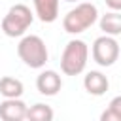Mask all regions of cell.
<instances>
[{"label":"cell","instance_id":"277c9868","mask_svg":"<svg viewBox=\"0 0 121 121\" xmlns=\"http://www.w3.org/2000/svg\"><path fill=\"white\" fill-rule=\"evenodd\" d=\"M32 21L34 13L30 11V8L25 4H15L8 9V13L2 19V32L9 38H19L28 30Z\"/></svg>","mask_w":121,"mask_h":121},{"label":"cell","instance_id":"5b68a950","mask_svg":"<svg viewBox=\"0 0 121 121\" xmlns=\"http://www.w3.org/2000/svg\"><path fill=\"white\" fill-rule=\"evenodd\" d=\"M93 60L98 64V66H112L115 64V60L119 59V43L113 36H98L95 42H93Z\"/></svg>","mask_w":121,"mask_h":121},{"label":"cell","instance_id":"8992f818","mask_svg":"<svg viewBox=\"0 0 121 121\" xmlns=\"http://www.w3.org/2000/svg\"><path fill=\"white\" fill-rule=\"evenodd\" d=\"M62 87V79L55 70H43L36 78V89L43 96H55Z\"/></svg>","mask_w":121,"mask_h":121},{"label":"cell","instance_id":"ba28073f","mask_svg":"<svg viewBox=\"0 0 121 121\" xmlns=\"http://www.w3.org/2000/svg\"><path fill=\"white\" fill-rule=\"evenodd\" d=\"M83 87H85V91H87L89 95H93V96H102V95L108 91L110 81H108V78H106L102 72L91 70V72H87L85 78H83Z\"/></svg>","mask_w":121,"mask_h":121},{"label":"cell","instance_id":"3957f363","mask_svg":"<svg viewBox=\"0 0 121 121\" xmlns=\"http://www.w3.org/2000/svg\"><path fill=\"white\" fill-rule=\"evenodd\" d=\"M17 55L19 59L30 66V68H43L47 59H49V53H47V45L45 42L36 36V34H28V36H23L19 45H17Z\"/></svg>","mask_w":121,"mask_h":121},{"label":"cell","instance_id":"9a60e30c","mask_svg":"<svg viewBox=\"0 0 121 121\" xmlns=\"http://www.w3.org/2000/svg\"><path fill=\"white\" fill-rule=\"evenodd\" d=\"M64 2H78V0H64Z\"/></svg>","mask_w":121,"mask_h":121},{"label":"cell","instance_id":"6da1fadb","mask_svg":"<svg viewBox=\"0 0 121 121\" xmlns=\"http://www.w3.org/2000/svg\"><path fill=\"white\" fill-rule=\"evenodd\" d=\"M98 19V9L91 2H81L76 8H72L64 19H62V28L68 34H81L89 26H93Z\"/></svg>","mask_w":121,"mask_h":121},{"label":"cell","instance_id":"7c38bea8","mask_svg":"<svg viewBox=\"0 0 121 121\" xmlns=\"http://www.w3.org/2000/svg\"><path fill=\"white\" fill-rule=\"evenodd\" d=\"M53 115H55V113H53L51 106L42 104V102L26 108V119H28V121H51Z\"/></svg>","mask_w":121,"mask_h":121},{"label":"cell","instance_id":"9c48e42d","mask_svg":"<svg viewBox=\"0 0 121 121\" xmlns=\"http://www.w3.org/2000/svg\"><path fill=\"white\" fill-rule=\"evenodd\" d=\"M34 13L42 23H53L59 17V0H34Z\"/></svg>","mask_w":121,"mask_h":121},{"label":"cell","instance_id":"30bf717a","mask_svg":"<svg viewBox=\"0 0 121 121\" xmlns=\"http://www.w3.org/2000/svg\"><path fill=\"white\" fill-rule=\"evenodd\" d=\"M100 30L108 36L121 34V11H108L100 17Z\"/></svg>","mask_w":121,"mask_h":121},{"label":"cell","instance_id":"4fadbf2b","mask_svg":"<svg viewBox=\"0 0 121 121\" xmlns=\"http://www.w3.org/2000/svg\"><path fill=\"white\" fill-rule=\"evenodd\" d=\"M102 121H121V95L113 96L108 104V110L100 115Z\"/></svg>","mask_w":121,"mask_h":121},{"label":"cell","instance_id":"5bb4252c","mask_svg":"<svg viewBox=\"0 0 121 121\" xmlns=\"http://www.w3.org/2000/svg\"><path fill=\"white\" fill-rule=\"evenodd\" d=\"M106 2V6L110 8V9H113V11H121V0H104Z\"/></svg>","mask_w":121,"mask_h":121},{"label":"cell","instance_id":"7a4b0ae2","mask_svg":"<svg viewBox=\"0 0 121 121\" xmlns=\"http://www.w3.org/2000/svg\"><path fill=\"white\" fill-rule=\"evenodd\" d=\"M89 59V47L83 40H70L60 55V70L64 76H79Z\"/></svg>","mask_w":121,"mask_h":121},{"label":"cell","instance_id":"52a82bcc","mask_svg":"<svg viewBox=\"0 0 121 121\" xmlns=\"http://www.w3.org/2000/svg\"><path fill=\"white\" fill-rule=\"evenodd\" d=\"M26 108L21 98H6L0 102V117L4 121H23L26 119Z\"/></svg>","mask_w":121,"mask_h":121},{"label":"cell","instance_id":"8fae6325","mask_svg":"<svg viewBox=\"0 0 121 121\" xmlns=\"http://www.w3.org/2000/svg\"><path fill=\"white\" fill-rule=\"evenodd\" d=\"M0 95L4 98H19L23 95V83L17 78L4 76L0 78Z\"/></svg>","mask_w":121,"mask_h":121}]
</instances>
